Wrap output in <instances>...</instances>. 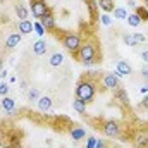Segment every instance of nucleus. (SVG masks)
Returning a JSON list of instances; mask_svg holds the SVG:
<instances>
[{
    "label": "nucleus",
    "instance_id": "obj_1",
    "mask_svg": "<svg viewBox=\"0 0 148 148\" xmlns=\"http://www.w3.org/2000/svg\"><path fill=\"white\" fill-rule=\"evenodd\" d=\"M74 59L84 66H91V64H97L100 62V52H98V40L93 38V40H86L81 43L79 50L73 55Z\"/></svg>",
    "mask_w": 148,
    "mask_h": 148
},
{
    "label": "nucleus",
    "instance_id": "obj_2",
    "mask_svg": "<svg viewBox=\"0 0 148 148\" xmlns=\"http://www.w3.org/2000/svg\"><path fill=\"white\" fill-rule=\"evenodd\" d=\"M97 73H88V76L84 74L79 81H77V86H76V98L83 100L84 103H90L93 98H95V93H97V88H98V83L93 79Z\"/></svg>",
    "mask_w": 148,
    "mask_h": 148
},
{
    "label": "nucleus",
    "instance_id": "obj_3",
    "mask_svg": "<svg viewBox=\"0 0 148 148\" xmlns=\"http://www.w3.org/2000/svg\"><path fill=\"white\" fill-rule=\"evenodd\" d=\"M53 35L60 40V43L71 52V53H76L77 50H79V47H81V43H83V40H81V35L77 33V31H64V29H53Z\"/></svg>",
    "mask_w": 148,
    "mask_h": 148
},
{
    "label": "nucleus",
    "instance_id": "obj_4",
    "mask_svg": "<svg viewBox=\"0 0 148 148\" xmlns=\"http://www.w3.org/2000/svg\"><path fill=\"white\" fill-rule=\"evenodd\" d=\"M29 9H31L33 16H35L36 19H41L47 12H50V10H52V9L47 5V2H45V0H29Z\"/></svg>",
    "mask_w": 148,
    "mask_h": 148
},
{
    "label": "nucleus",
    "instance_id": "obj_5",
    "mask_svg": "<svg viewBox=\"0 0 148 148\" xmlns=\"http://www.w3.org/2000/svg\"><path fill=\"white\" fill-rule=\"evenodd\" d=\"M102 133L110 136V138H119L121 136V124L117 121H105L102 124Z\"/></svg>",
    "mask_w": 148,
    "mask_h": 148
},
{
    "label": "nucleus",
    "instance_id": "obj_6",
    "mask_svg": "<svg viewBox=\"0 0 148 148\" xmlns=\"http://www.w3.org/2000/svg\"><path fill=\"white\" fill-rule=\"evenodd\" d=\"M102 83H103V86L107 88V90H117V88H121V83H119V77L115 76V74L112 73H105L102 76Z\"/></svg>",
    "mask_w": 148,
    "mask_h": 148
},
{
    "label": "nucleus",
    "instance_id": "obj_7",
    "mask_svg": "<svg viewBox=\"0 0 148 148\" xmlns=\"http://www.w3.org/2000/svg\"><path fill=\"white\" fill-rule=\"evenodd\" d=\"M40 24L43 26V29L45 31H53L55 28H57V24H55V16H53V10H50V12H47L41 19H40Z\"/></svg>",
    "mask_w": 148,
    "mask_h": 148
},
{
    "label": "nucleus",
    "instance_id": "obj_8",
    "mask_svg": "<svg viewBox=\"0 0 148 148\" xmlns=\"http://www.w3.org/2000/svg\"><path fill=\"white\" fill-rule=\"evenodd\" d=\"M114 98H115V102L119 100V103H122V105H127L129 103V98H127V95H126V91H124L122 86L117 88V90H114Z\"/></svg>",
    "mask_w": 148,
    "mask_h": 148
},
{
    "label": "nucleus",
    "instance_id": "obj_9",
    "mask_svg": "<svg viewBox=\"0 0 148 148\" xmlns=\"http://www.w3.org/2000/svg\"><path fill=\"white\" fill-rule=\"evenodd\" d=\"M19 43H21V33H12L10 36L7 38V41H5V47H7L9 50H12V48H16Z\"/></svg>",
    "mask_w": 148,
    "mask_h": 148
},
{
    "label": "nucleus",
    "instance_id": "obj_10",
    "mask_svg": "<svg viewBox=\"0 0 148 148\" xmlns=\"http://www.w3.org/2000/svg\"><path fill=\"white\" fill-rule=\"evenodd\" d=\"M38 109L43 110V112L50 110L52 109V98L50 97H40L38 98Z\"/></svg>",
    "mask_w": 148,
    "mask_h": 148
},
{
    "label": "nucleus",
    "instance_id": "obj_11",
    "mask_svg": "<svg viewBox=\"0 0 148 148\" xmlns=\"http://www.w3.org/2000/svg\"><path fill=\"white\" fill-rule=\"evenodd\" d=\"M31 31H33V23H31V21L24 19V21L19 23V33H21V35H29Z\"/></svg>",
    "mask_w": 148,
    "mask_h": 148
},
{
    "label": "nucleus",
    "instance_id": "obj_12",
    "mask_svg": "<svg viewBox=\"0 0 148 148\" xmlns=\"http://www.w3.org/2000/svg\"><path fill=\"white\" fill-rule=\"evenodd\" d=\"M117 73L121 74V76H129L131 74V66L126 60H119L117 62Z\"/></svg>",
    "mask_w": 148,
    "mask_h": 148
},
{
    "label": "nucleus",
    "instance_id": "obj_13",
    "mask_svg": "<svg viewBox=\"0 0 148 148\" xmlns=\"http://www.w3.org/2000/svg\"><path fill=\"white\" fill-rule=\"evenodd\" d=\"M33 52L36 53V55H43V53H47V41H43V40H38L33 43Z\"/></svg>",
    "mask_w": 148,
    "mask_h": 148
},
{
    "label": "nucleus",
    "instance_id": "obj_14",
    "mask_svg": "<svg viewBox=\"0 0 148 148\" xmlns=\"http://www.w3.org/2000/svg\"><path fill=\"white\" fill-rule=\"evenodd\" d=\"M98 7L105 12H112L115 9V3H114V0H98Z\"/></svg>",
    "mask_w": 148,
    "mask_h": 148
},
{
    "label": "nucleus",
    "instance_id": "obj_15",
    "mask_svg": "<svg viewBox=\"0 0 148 148\" xmlns=\"http://www.w3.org/2000/svg\"><path fill=\"white\" fill-rule=\"evenodd\" d=\"M86 5H88V9H90L91 21L95 23V21L98 19V10H97V3H95V0H86Z\"/></svg>",
    "mask_w": 148,
    "mask_h": 148
},
{
    "label": "nucleus",
    "instance_id": "obj_16",
    "mask_svg": "<svg viewBox=\"0 0 148 148\" xmlns=\"http://www.w3.org/2000/svg\"><path fill=\"white\" fill-rule=\"evenodd\" d=\"M48 62H50V66H53V67H57V66H60V64L64 62V55L57 52V53H53V55H50V60H48Z\"/></svg>",
    "mask_w": 148,
    "mask_h": 148
},
{
    "label": "nucleus",
    "instance_id": "obj_17",
    "mask_svg": "<svg viewBox=\"0 0 148 148\" xmlns=\"http://www.w3.org/2000/svg\"><path fill=\"white\" fill-rule=\"evenodd\" d=\"M73 107H74V110L79 112V114H84V112H86V103H84L83 100H79V98H74Z\"/></svg>",
    "mask_w": 148,
    "mask_h": 148
},
{
    "label": "nucleus",
    "instance_id": "obj_18",
    "mask_svg": "<svg viewBox=\"0 0 148 148\" xmlns=\"http://www.w3.org/2000/svg\"><path fill=\"white\" fill-rule=\"evenodd\" d=\"M126 21L129 23V26H133V28H136V26H140L141 24V19L138 17V14L134 12V14H129L127 17H126Z\"/></svg>",
    "mask_w": 148,
    "mask_h": 148
},
{
    "label": "nucleus",
    "instance_id": "obj_19",
    "mask_svg": "<svg viewBox=\"0 0 148 148\" xmlns=\"http://www.w3.org/2000/svg\"><path fill=\"white\" fill-rule=\"evenodd\" d=\"M2 107H3L5 110L10 112L14 107H16V102H14L12 98H9V97H3V98H2Z\"/></svg>",
    "mask_w": 148,
    "mask_h": 148
},
{
    "label": "nucleus",
    "instance_id": "obj_20",
    "mask_svg": "<svg viewBox=\"0 0 148 148\" xmlns=\"http://www.w3.org/2000/svg\"><path fill=\"white\" fill-rule=\"evenodd\" d=\"M136 14H138V17L141 19V21H148V9L143 5H136Z\"/></svg>",
    "mask_w": 148,
    "mask_h": 148
},
{
    "label": "nucleus",
    "instance_id": "obj_21",
    "mask_svg": "<svg viewBox=\"0 0 148 148\" xmlns=\"http://www.w3.org/2000/svg\"><path fill=\"white\" fill-rule=\"evenodd\" d=\"M16 14L19 16V19H21V21L28 19V10H26V7H24V5H16Z\"/></svg>",
    "mask_w": 148,
    "mask_h": 148
},
{
    "label": "nucleus",
    "instance_id": "obj_22",
    "mask_svg": "<svg viewBox=\"0 0 148 148\" xmlns=\"http://www.w3.org/2000/svg\"><path fill=\"white\" fill-rule=\"evenodd\" d=\"M112 14H114V17H115V19H126V17H127V12H126V9H122V7L114 9V10H112Z\"/></svg>",
    "mask_w": 148,
    "mask_h": 148
},
{
    "label": "nucleus",
    "instance_id": "obj_23",
    "mask_svg": "<svg viewBox=\"0 0 148 148\" xmlns=\"http://www.w3.org/2000/svg\"><path fill=\"white\" fill-rule=\"evenodd\" d=\"M84 129H79V127H76V129H71V136H73L74 140H81V138H84Z\"/></svg>",
    "mask_w": 148,
    "mask_h": 148
},
{
    "label": "nucleus",
    "instance_id": "obj_24",
    "mask_svg": "<svg viewBox=\"0 0 148 148\" xmlns=\"http://www.w3.org/2000/svg\"><path fill=\"white\" fill-rule=\"evenodd\" d=\"M28 98H29L31 102H35V100H38V98H40V91H38L36 88H31V90L28 91Z\"/></svg>",
    "mask_w": 148,
    "mask_h": 148
},
{
    "label": "nucleus",
    "instance_id": "obj_25",
    "mask_svg": "<svg viewBox=\"0 0 148 148\" xmlns=\"http://www.w3.org/2000/svg\"><path fill=\"white\" fill-rule=\"evenodd\" d=\"M122 41H124L126 45H129V47H136V41H134L133 35H124V36H122Z\"/></svg>",
    "mask_w": 148,
    "mask_h": 148
},
{
    "label": "nucleus",
    "instance_id": "obj_26",
    "mask_svg": "<svg viewBox=\"0 0 148 148\" xmlns=\"http://www.w3.org/2000/svg\"><path fill=\"white\" fill-rule=\"evenodd\" d=\"M33 29L36 31V35H40V36L45 35V29H43V26H41L40 23H33Z\"/></svg>",
    "mask_w": 148,
    "mask_h": 148
},
{
    "label": "nucleus",
    "instance_id": "obj_27",
    "mask_svg": "<svg viewBox=\"0 0 148 148\" xmlns=\"http://www.w3.org/2000/svg\"><path fill=\"white\" fill-rule=\"evenodd\" d=\"M133 38H134L136 45H140V43H145V36H143L141 33H133Z\"/></svg>",
    "mask_w": 148,
    "mask_h": 148
},
{
    "label": "nucleus",
    "instance_id": "obj_28",
    "mask_svg": "<svg viewBox=\"0 0 148 148\" xmlns=\"http://www.w3.org/2000/svg\"><path fill=\"white\" fill-rule=\"evenodd\" d=\"M7 93H9V86H7L5 83H0V95L7 97Z\"/></svg>",
    "mask_w": 148,
    "mask_h": 148
},
{
    "label": "nucleus",
    "instance_id": "obj_29",
    "mask_svg": "<svg viewBox=\"0 0 148 148\" xmlns=\"http://www.w3.org/2000/svg\"><path fill=\"white\" fill-rule=\"evenodd\" d=\"M100 19H102V23H103L105 26H110V24H112V19H110V16H107V14H103V16H102Z\"/></svg>",
    "mask_w": 148,
    "mask_h": 148
},
{
    "label": "nucleus",
    "instance_id": "obj_30",
    "mask_svg": "<svg viewBox=\"0 0 148 148\" xmlns=\"http://www.w3.org/2000/svg\"><path fill=\"white\" fill-rule=\"evenodd\" d=\"M95 145H97V140L93 136H90L88 138V143H86V148H95Z\"/></svg>",
    "mask_w": 148,
    "mask_h": 148
},
{
    "label": "nucleus",
    "instance_id": "obj_31",
    "mask_svg": "<svg viewBox=\"0 0 148 148\" xmlns=\"http://www.w3.org/2000/svg\"><path fill=\"white\" fill-rule=\"evenodd\" d=\"M141 107H143L145 110H148V95L143 97V100H141Z\"/></svg>",
    "mask_w": 148,
    "mask_h": 148
},
{
    "label": "nucleus",
    "instance_id": "obj_32",
    "mask_svg": "<svg viewBox=\"0 0 148 148\" xmlns=\"http://www.w3.org/2000/svg\"><path fill=\"white\" fill-rule=\"evenodd\" d=\"M141 76H143L145 79H148V64H147V66H143V67H141Z\"/></svg>",
    "mask_w": 148,
    "mask_h": 148
},
{
    "label": "nucleus",
    "instance_id": "obj_33",
    "mask_svg": "<svg viewBox=\"0 0 148 148\" xmlns=\"http://www.w3.org/2000/svg\"><path fill=\"white\" fill-rule=\"evenodd\" d=\"M95 148H107V145H105V141L97 140V145H95Z\"/></svg>",
    "mask_w": 148,
    "mask_h": 148
},
{
    "label": "nucleus",
    "instance_id": "obj_34",
    "mask_svg": "<svg viewBox=\"0 0 148 148\" xmlns=\"http://www.w3.org/2000/svg\"><path fill=\"white\" fill-rule=\"evenodd\" d=\"M141 59H143V60H145V62L148 64V50H145V52L141 53Z\"/></svg>",
    "mask_w": 148,
    "mask_h": 148
},
{
    "label": "nucleus",
    "instance_id": "obj_35",
    "mask_svg": "<svg viewBox=\"0 0 148 148\" xmlns=\"http://www.w3.org/2000/svg\"><path fill=\"white\" fill-rule=\"evenodd\" d=\"M140 91H141V93H147V91H148V86H143V88H140Z\"/></svg>",
    "mask_w": 148,
    "mask_h": 148
},
{
    "label": "nucleus",
    "instance_id": "obj_36",
    "mask_svg": "<svg viewBox=\"0 0 148 148\" xmlns=\"http://www.w3.org/2000/svg\"><path fill=\"white\" fill-rule=\"evenodd\" d=\"M2 67H3V59L0 57V69H2Z\"/></svg>",
    "mask_w": 148,
    "mask_h": 148
},
{
    "label": "nucleus",
    "instance_id": "obj_37",
    "mask_svg": "<svg viewBox=\"0 0 148 148\" xmlns=\"http://www.w3.org/2000/svg\"><path fill=\"white\" fill-rule=\"evenodd\" d=\"M143 3H145V7L148 9V0H143Z\"/></svg>",
    "mask_w": 148,
    "mask_h": 148
},
{
    "label": "nucleus",
    "instance_id": "obj_38",
    "mask_svg": "<svg viewBox=\"0 0 148 148\" xmlns=\"http://www.w3.org/2000/svg\"><path fill=\"white\" fill-rule=\"evenodd\" d=\"M17 148H23V147H17Z\"/></svg>",
    "mask_w": 148,
    "mask_h": 148
}]
</instances>
